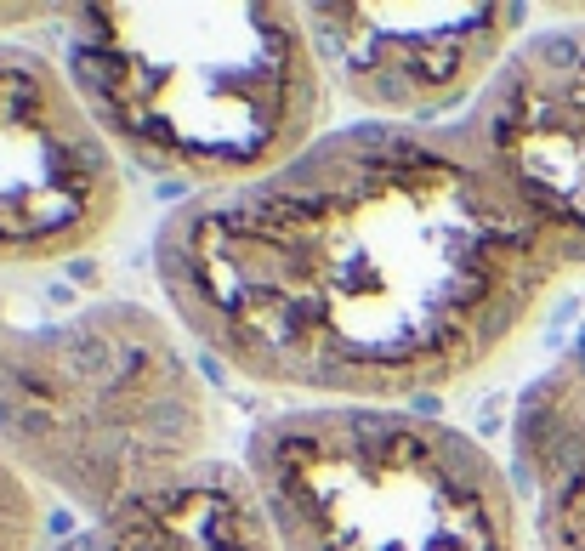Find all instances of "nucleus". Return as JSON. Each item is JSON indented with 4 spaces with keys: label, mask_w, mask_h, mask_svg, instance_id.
Instances as JSON below:
<instances>
[{
    "label": "nucleus",
    "mask_w": 585,
    "mask_h": 551,
    "mask_svg": "<svg viewBox=\"0 0 585 551\" xmlns=\"http://www.w3.org/2000/svg\"><path fill=\"white\" fill-rule=\"evenodd\" d=\"M125 216V160L69 69L0 40V267L74 262Z\"/></svg>",
    "instance_id": "nucleus-5"
},
{
    "label": "nucleus",
    "mask_w": 585,
    "mask_h": 551,
    "mask_svg": "<svg viewBox=\"0 0 585 551\" xmlns=\"http://www.w3.org/2000/svg\"><path fill=\"white\" fill-rule=\"evenodd\" d=\"M0 551H52L46 546V489L0 449Z\"/></svg>",
    "instance_id": "nucleus-10"
},
{
    "label": "nucleus",
    "mask_w": 585,
    "mask_h": 551,
    "mask_svg": "<svg viewBox=\"0 0 585 551\" xmlns=\"http://www.w3.org/2000/svg\"><path fill=\"white\" fill-rule=\"evenodd\" d=\"M52 551H273L267 523L245 489V472L222 461L131 500L125 512L86 523Z\"/></svg>",
    "instance_id": "nucleus-9"
},
{
    "label": "nucleus",
    "mask_w": 585,
    "mask_h": 551,
    "mask_svg": "<svg viewBox=\"0 0 585 551\" xmlns=\"http://www.w3.org/2000/svg\"><path fill=\"white\" fill-rule=\"evenodd\" d=\"M171 319L239 381L409 404L489 370L563 267L461 125L324 131L273 177L182 199L154 239Z\"/></svg>",
    "instance_id": "nucleus-1"
},
{
    "label": "nucleus",
    "mask_w": 585,
    "mask_h": 551,
    "mask_svg": "<svg viewBox=\"0 0 585 551\" xmlns=\"http://www.w3.org/2000/svg\"><path fill=\"white\" fill-rule=\"evenodd\" d=\"M211 392L182 330L108 296L52 324L0 319V449L91 523L211 455Z\"/></svg>",
    "instance_id": "nucleus-3"
},
{
    "label": "nucleus",
    "mask_w": 585,
    "mask_h": 551,
    "mask_svg": "<svg viewBox=\"0 0 585 551\" xmlns=\"http://www.w3.org/2000/svg\"><path fill=\"white\" fill-rule=\"evenodd\" d=\"M461 131L540 250L585 267V23L517 40Z\"/></svg>",
    "instance_id": "nucleus-6"
},
{
    "label": "nucleus",
    "mask_w": 585,
    "mask_h": 551,
    "mask_svg": "<svg viewBox=\"0 0 585 551\" xmlns=\"http://www.w3.org/2000/svg\"><path fill=\"white\" fill-rule=\"evenodd\" d=\"M40 18H57V12H40V6H0V40H6V29H23V23H40Z\"/></svg>",
    "instance_id": "nucleus-11"
},
{
    "label": "nucleus",
    "mask_w": 585,
    "mask_h": 551,
    "mask_svg": "<svg viewBox=\"0 0 585 551\" xmlns=\"http://www.w3.org/2000/svg\"><path fill=\"white\" fill-rule=\"evenodd\" d=\"M273 551H523L512 472L409 404H307L245 444Z\"/></svg>",
    "instance_id": "nucleus-4"
},
{
    "label": "nucleus",
    "mask_w": 585,
    "mask_h": 551,
    "mask_svg": "<svg viewBox=\"0 0 585 551\" xmlns=\"http://www.w3.org/2000/svg\"><path fill=\"white\" fill-rule=\"evenodd\" d=\"M512 483L534 546L585 551V341L517 392Z\"/></svg>",
    "instance_id": "nucleus-8"
},
{
    "label": "nucleus",
    "mask_w": 585,
    "mask_h": 551,
    "mask_svg": "<svg viewBox=\"0 0 585 551\" xmlns=\"http://www.w3.org/2000/svg\"><path fill=\"white\" fill-rule=\"evenodd\" d=\"M324 80L375 125L472 108L517 52L523 6H307Z\"/></svg>",
    "instance_id": "nucleus-7"
},
{
    "label": "nucleus",
    "mask_w": 585,
    "mask_h": 551,
    "mask_svg": "<svg viewBox=\"0 0 585 551\" xmlns=\"http://www.w3.org/2000/svg\"><path fill=\"white\" fill-rule=\"evenodd\" d=\"M63 69L114 154L228 194L324 137V63L296 6H80Z\"/></svg>",
    "instance_id": "nucleus-2"
}]
</instances>
